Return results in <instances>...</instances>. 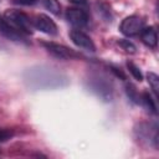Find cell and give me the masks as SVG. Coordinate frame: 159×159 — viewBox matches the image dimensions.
<instances>
[{"mask_svg": "<svg viewBox=\"0 0 159 159\" xmlns=\"http://www.w3.org/2000/svg\"><path fill=\"white\" fill-rule=\"evenodd\" d=\"M24 80L32 89H55L68 84V78L66 75L48 66L27 68L24 73Z\"/></svg>", "mask_w": 159, "mask_h": 159, "instance_id": "obj_1", "label": "cell"}, {"mask_svg": "<svg viewBox=\"0 0 159 159\" xmlns=\"http://www.w3.org/2000/svg\"><path fill=\"white\" fill-rule=\"evenodd\" d=\"M4 19L21 34H24V35L32 34V29H34L32 22L25 12H22L20 10H15V9H7L4 12Z\"/></svg>", "mask_w": 159, "mask_h": 159, "instance_id": "obj_2", "label": "cell"}, {"mask_svg": "<svg viewBox=\"0 0 159 159\" xmlns=\"http://www.w3.org/2000/svg\"><path fill=\"white\" fill-rule=\"evenodd\" d=\"M88 82V87L91 88L92 92H94L101 99L109 102L113 98V88L111 82L101 75H92L89 76V78L87 80Z\"/></svg>", "mask_w": 159, "mask_h": 159, "instance_id": "obj_3", "label": "cell"}, {"mask_svg": "<svg viewBox=\"0 0 159 159\" xmlns=\"http://www.w3.org/2000/svg\"><path fill=\"white\" fill-rule=\"evenodd\" d=\"M41 45L43 46V48L53 57L58 58V60H63V61H67V60H76V58H80L81 55L77 53L75 50H71L68 48L67 46L65 45H61V43H57V42H52V41H42Z\"/></svg>", "mask_w": 159, "mask_h": 159, "instance_id": "obj_4", "label": "cell"}, {"mask_svg": "<svg viewBox=\"0 0 159 159\" xmlns=\"http://www.w3.org/2000/svg\"><path fill=\"white\" fill-rule=\"evenodd\" d=\"M143 27H144V21L139 16L132 15V16L125 17L120 22L119 30L125 36H135V35L140 34V31L143 30Z\"/></svg>", "mask_w": 159, "mask_h": 159, "instance_id": "obj_5", "label": "cell"}, {"mask_svg": "<svg viewBox=\"0 0 159 159\" xmlns=\"http://www.w3.org/2000/svg\"><path fill=\"white\" fill-rule=\"evenodd\" d=\"M0 35H2L5 39H7L10 41L29 45L26 36L24 34H21L20 31H17L15 27H12L4 17H0Z\"/></svg>", "mask_w": 159, "mask_h": 159, "instance_id": "obj_6", "label": "cell"}, {"mask_svg": "<svg viewBox=\"0 0 159 159\" xmlns=\"http://www.w3.org/2000/svg\"><path fill=\"white\" fill-rule=\"evenodd\" d=\"M70 37L72 40V42L80 47V48H83L86 51H91V52H94L96 51V46L92 41V39L84 34L83 31H81L80 29H75V30H71L70 31Z\"/></svg>", "mask_w": 159, "mask_h": 159, "instance_id": "obj_7", "label": "cell"}, {"mask_svg": "<svg viewBox=\"0 0 159 159\" xmlns=\"http://www.w3.org/2000/svg\"><path fill=\"white\" fill-rule=\"evenodd\" d=\"M34 26L43 34H47L51 36L57 35V25L55 24V21L50 16H47L45 14H40L35 17Z\"/></svg>", "mask_w": 159, "mask_h": 159, "instance_id": "obj_8", "label": "cell"}, {"mask_svg": "<svg viewBox=\"0 0 159 159\" xmlns=\"http://www.w3.org/2000/svg\"><path fill=\"white\" fill-rule=\"evenodd\" d=\"M66 19L67 21L77 27V29H82L87 25L88 22V15L84 10H81V9H76V7H70L67 9L66 11Z\"/></svg>", "mask_w": 159, "mask_h": 159, "instance_id": "obj_9", "label": "cell"}, {"mask_svg": "<svg viewBox=\"0 0 159 159\" xmlns=\"http://www.w3.org/2000/svg\"><path fill=\"white\" fill-rule=\"evenodd\" d=\"M150 125L149 124H147V123H140L135 129H134V132H135V134H137V138H138V140H140V142H143V140H145V142H150V143H153V145H154V148H158V132H157V129H154L152 133H150Z\"/></svg>", "mask_w": 159, "mask_h": 159, "instance_id": "obj_10", "label": "cell"}, {"mask_svg": "<svg viewBox=\"0 0 159 159\" xmlns=\"http://www.w3.org/2000/svg\"><path fill=\"white\" fill-rule=\"evenodd\" d=\"M140 39H142V42L148 46V47H152L154 48L157 46V42H158V36H157V31L154 30V27L149 26V27H143V30L140 31Z\"/></svg>", "mask_w": 159, "mask_h": 159, "instance_id": "obj_11", "label": "cell"}, {"mask_svg": "<svg viewBox=\"0 0 159 159\" xmlns=\"http://www.w3.org/2000/svg\"><path fill=\"white\" fill-rule=\"evenodd\" d=\"M142 101H143V103L145 104L147 109H148L150 113H153V114H157V113H158V111H157V104H155V101L153 99L152 94H150L148 91L143 92V94H142Z\"/></svg>", "mask_w": 159, "mask_h": 159, "instance_id": "obj_12", "label": "cell"}, {"mask_svg": "<svg viewBox=\"0 0 159 159\" xmlns=\"http://www.w3.org/2000/svg\"><path fill=\"white\" fill-rule=\"evenodd\" d=\"M45 9H47L53 15H60L61 12V5L57 0H40Z\"/></svg>", "mask_w": 159, "mask_h": 159, "instance_id": "obj_13", "label": "cell"}, {"mask_svg": "<svg viewBox=\"0 0 159 159\" xmlns=\"http://www.w3.org/2000/svg\"><path fill=\"white\" fill-rule=\"evenodd\" d=\"M125 93L133 103L138 104L140 102V96H139V93H138V91L133 83H125Z\"/></svg>", "mask_w": 159, "mask_h": 159, "instance_id": "obj_14", "label": "cell"}, {"mask_svg": "<svg viewBox=\"0 0 159 159\" xmlns=\"http://www.w3.org/2000/svg\"><path fill=\"white\" fill-rule=\"evenodd\" d=\"M97 5H98V14H99L103 19H106L107 21H112L109 6H108L107 4H104V2H102V1H98Z\"/></svg>", "mask_w": 159, "mask_h": 159, "instance_id": "obj_15", "label": "cell"}, {"mask_svg": "<svg viewBox=\"0 0 159 159\" xmlns=\"http://www.w3.org/2000/svg\"><path fill=\"white\" fill-rule=\"evenodd\" d=\"M147 78H148V82H149L152 89L158 96V93H159V77H158V75H155L154 72H148Z\"/></svg>", "mask_w": 159, "mask_h": 159, "instance_id": "obj_16", "label": "cell"}, {"mask_svg": "<svg viewBox=\"0 0 159 159\" xmlns=\"http://www.w3.org/2000/svg\"><path fill=\"white\" fill-rule=\"evenodd\" d=\"M118 45H119L125 52H128V53H135V52H137L135 45H134L132 41H129V40L119 39V40H118Z\"/></svg>", "mask_w": 159, "mask_h": 159, "instance_id": "obj_17", "label": "cell"}, {"mask_svg": "<svg viewBox=\"0 0 159 159\" xmlns=\"http://www.w3.org/2000/svg\"><path fill=\"white\" fill-rule=\"evenodd\" d=\"M127 67H128V70H129V72L132 73V76L137 80V81H143V75H142V72H140V70H139V67L138 66H135L133 62H130V61H128L127 62Z\"/></svg>", "mask_w": 159, "mask_h": 159, "instance_id": "obj_18", "label": "cell"}, {"mask_svg": "<svg viewBox=\"0 0 159 159\" xmlns=\"http://www.w3.org/2000/svg\"><path fill=\"white\" fill-rule=\"evenodd\" d=\"M109 71H111L112 73H114V76H116V77H118V78H120V80H127V77H125L124 72H123L120 68H118V67H116V66L111 65V66H109Z\"/></svg>", "mask_w": 159, "mask_h": 159, "instance_id": "obj_19", "label": "cell"}, {"mask_svg": "<svg viewBox=\"0 0 159 159\" xmlns=\"http://www.w3.org/2000/svg\"><path fill=\"white\" fill-rule=\"evenodd\" d=\"M12 132L10 129H0V143L1 142H6L12 137Z\"/></svg>", "mask_w": 159, "mask_h": 159, "instance_id": "obj_20", "label": "cell"}, {"mask_svg": "<svg viewBox=\"0 0 159 159\" xmlns=\"http://www.w3.org/2000/svg\"><path fill=\"white\" fill-rule=\"evenodd\" d=\"M39 0H11L12 4H17V5H25V6H31L35 5Z\"/></svg>", "mask_w": 159, "mask_h": 159, "instance_id": "obj_21", "label": "cell"}, {"mask_svg": "<svg viewBox=\"0 0 159 159\" xmlns=\"http://www.w3.org/2000/svg\"><path fill=\"white\" fill-rule=\"evenodd\" d=\"M70 2H73V4H84L86 0H68Z\"/></svg>", "mask_w": 159, "mask_h": 159, "instance_id": "obj_22", "label": "cell"}]
</instances>
